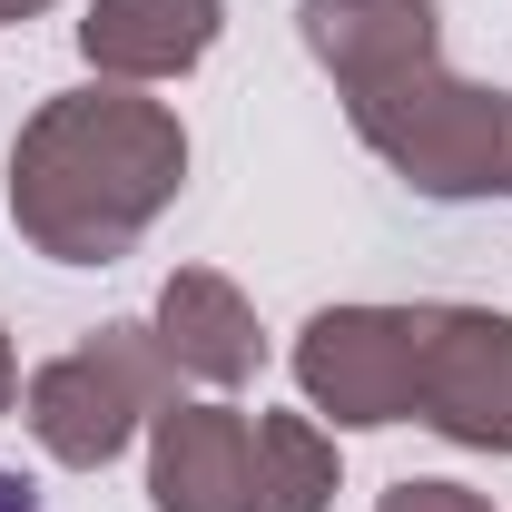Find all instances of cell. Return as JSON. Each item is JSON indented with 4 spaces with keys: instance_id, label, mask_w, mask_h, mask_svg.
<instances>
[{
    "instance_id": "cell-7",
    "label": "cell",
    "mask_w": 512,
    "mask_h": 512,
    "mask_svg": "<svg viewBox=\"0 0 512 512\" xmlns=\"http://www.w3.org/2000/svg\"><path fill=\"white\" fill-rule=\"evenodd\" d=\"M296 30H306V60L345 99L444 60V10L434 0H296Z\"/></svg>"
},
{
    "instance_id": "cell-10",
    "label": "cell",
    "mask_w": 512,
    "mask_h": 512,
    "mask_svg": "<svg viewBox=\"0 0 512 512\" xmlns=\"http://www.w3.org/2000/svg\"><path fill=\"white\" fill-rule=\"evenodd\" d=\"M256 473L276 512H335V434L316 414H256Z\"/></svg>"
},
{
    "instance_id": "cell-6",
    "label": "cell",
    "mask_w": 512,
    "mask_h": 512,
    "mask_svg": "<svg viewBox=\"0 0 512 512\" xmlns=\"http://www.w3.org/2000/svg\"><path fill=\"white\" fill-rule=\"evenodd\" d=\"M148 503L158 512H276L256 473V424L237 404H168L148 424Z\"/></svg>"
},
{
    "instance_id": "cell-2",
    "label": "cell",
    "mask_w": 512,
    "mask_h": 512,
    "mask_svg": "<svg viewBox=\"0 0 512 512\" xmlns=\"http://www.w3.org/2000/svg\"><path fill=\"white\" fill-rule=\"evenodd\" d=\"M345 119L414 197H512V89L424 60L384 89H355Z\"/></svg>"
},
{
    "instance_id": "cell-3",
    "label": "cell",
    "mask_w": 512,
    "mask_h": 512,
    "mask_svg": "<svg viewBox=\"0 0 512 512\" xmlns=\"http://www.w3.org/2000/svg\"><path fill=\"white\" fill-rule=\"evenodd\" d=\"M178 404V365H168V345H158V325H99L89 345H69L50 355L40 375H30V434L50 463L69 473H99V463H119L128 434H148L158 414Z\"/></svg>"
},
{
    "instance_id": "cell-12",
    "label": "cell",
    "mask_w": 512,
    "mask_h": 512,
    "mask_svg": "<svg viewBox=\"0 0 512 512\" xmlns=\"http://www.w3.org/2000/svg\"><path fill=\"white\" fill-rule=\"evenodd\" d=\"M20 404V355H10V335H0V414Z\"/></svg>"
},
{
    "instance_id": "cell-9",
    "label": "cell",
    "mask_w": 512,
    "mask_h": 512,
    "mask_svg": "<svg viewBox=\"0 0 512 512\" xmlns=\"http://www.w3.org/2000/svg\"><path fill=\"white\" fill-rule=\"evenodd\" d=\"M158 345L168 365L197 384H247L266 365V335H256V306L217 276V266H178L158 286Z\"/></svg>"
},
{
    "instance_id": "cell-5",
    "label": "cell",
    "mask_w": 512,
    "mask_h": 512,
    "mask_svg": "<svg viewBox=\"0 0 512 512\" xmlns=\"http://www.w3.org/2000/svg\"><path fill=\"white\" fill-rule=\"evenodd\" d=\"M414 424H434L444 444H473V453H512V316H493V306L424 316Z\"/></svg>"
},
{
    "instance_id": "cell-4",
    "label": "cell",
    "mask_w": 512,
    "mask_h": 512,
    "mask_svg": "<svg viewBox=\"0 0 512 512\" xmlns=\"http://www.w3.org/2000/svg\"><path fill=\"white\" fill-rule=\"evenodd\" d=\"M424 316L434 306H325L296 325V394L335 414L345 434L414 424V375H424Z\"/></svg>"
},
{
    "instance_id": "cell-14",
    "label": "cell",
    "mask_w": 512,
    "mask_h": 512,
    "mask_svg": "<svg viewBox=\"0 0 512 512\" xmlns=\"http://www.w3.org/2000/svg\"><path fill=\"white\" fill-rule=\"evenodd\" d=\"M40 10H50V0H0V30H10V20H40Z\"/></svg>"
},
{
    "instance_id": "cell-13",
    "label": "cell",
    "mask_w": 512,
    "mask_h": 512,
    "mask_svg": "<svg viewBox=\"0 0 512 512\" xmlns=\"http://www.w3.org/2000/svg\"><path fill=\"white\" fill-rule=\"evenodd\" d=\"M0 512H40V503H30V483H20V473H0Z\"/></svg>"
},
{
    "instance_id": "cell-8",
    "label": "cell",
    "mask_w": 512,
    "mask_h": 512,
    "mask_svg": "<svg viewBox=\"0 0 512 512\" xmlns=\"http://www.w3.org/2000/svg\"><path fill=\"white\" fill-rule=\"evenodd\" d=\"M227 30V0H89L79 50L99 79H188Z\"/></svg>"
},
{
    "instance_id": "cell-1",
    "label": "cell",
    "mask_w": 512,
    "mask_h": 512,
    "mask_svg": "<svg viewBox=\"0 0 512 512\" xmlns=\"http://www.w3.org/2000/svg\"><path fill=\"white\" fill-rule=\"evenodd\" d=\"M188 188V128L178 109L138 99L119 79H89L40 99L10 138V227L50 266H119Z\"/></svg>"
},
{
    "instance_id": "cell-11",
    "label": "cell",
    "mask_w": 512,
    "mask_h": 512,
    "mask_svg": "<svg viewBox=\"0 0 512 512\" xmlns=\"http://www.w3.org/2000/svg\"><path fill=\"white\" fill-rule=\"evenodd\" d=\"M375 512H493L483 493H463V483H434V473H404Z\"/></svg>"
}]
</instances>
